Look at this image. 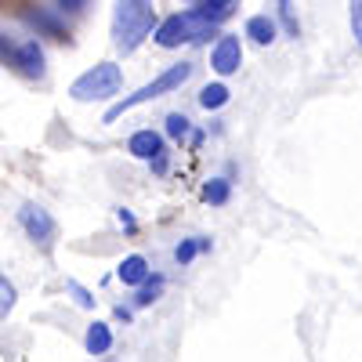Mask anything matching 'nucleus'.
<instances>
[{
    "label": "nucleus",
    "mask_w": 362,
    "mask_h": 362,
    "mask_svg": "<svg viewBox=\"0 0 362 362\" xmlns=\"http://www.w3.org/2000/svg\"><path fill=\"white\" fill-rule=\"evenodd\" d=\"M156 25V4L153 0H116L112 8V44L131 54Z\"/></svg>",
    "instance_id": "1"
},
{
    "label": "nucleus",
    "mask_w": 362,
    "mask_h": 362,
    "mask_svg": "<svg viewBox=\"0 0 362 362\" xmlns=\"http://www.w3.org/2000/svg\"><path fill=\"white\" fill-rule=\"evenodd\" d=\"M192 76V66L189 62H177V66H167L153 83H145L138 95H131V98H124V102H116L109 112H105V124H116L119 116H124L127 109H134V105H141V102H153V98H160V95H167V90H177L181 83H185Z\"/></svg>",
    "instance_id": "2"
},
{
    "label": "nucleus",
    "mask_w": 362,
    "mask_h": 362,
    "mask_svg": "<svg viewBox=\"0 0 362 362\" xmlns=\"http://www.w3.org/2000/svg\"><path fill=\"white\" fill-rule=\"evenodd\" d=\"M119 83H124V73H119L116 62H98L95 69H87L83 76H76V83L69 87V95L76 102H105L112 98Z\"/></svg>",
    "instance_id": "3"
},
{
    "label": "nucleus",
    "mask_w": 362,
    "mask_h": 362,
    "mask_svg": "<svg viewBox=\"0 0 362 362\" xmlns=\"http://www.w3.org/2000/svg\"><path fill=\"white\" fill-rule=\"evenodd\" d=\"M210 33H214V22H206L199 11H177L156 29V44L160 47H181V44L203 40Z\"/></svg>",
    "instance_id": "4"
},
{
    "label": "nucleus",
    "mask_w": 362,
    "mask_h": 362,
    "mask_svg": "<svg viewBox=\"0 0 362 362\" xmlns=\"http://www.w3.org/2000/svg\"><path fill=\"white\" fill-rule=\"evenodd\" d=\"M8 58H11V66H18L25 76H44V51H40L37 40H22V44H15Z\"/></svg>",
    "instance_id": "5"
},
{
    "label": "nucleus",
    "mask_w": 362,
    "mask_h": 362,
    "mask_svg": "<svg viewBox=\"0 0 362 362\" xmlns=\"http://www.w3.org/2000/svg\"><path fill=\"white\" fill-rule=\"evenodd\" d=\"M22 228L29 232V239H37V243H51V235H54V221H51V214L47 210H40V206H22Z\"/></svg>",
    "instance_id": "6"
},
{
    "label": "nucleus",
    "mask_w": 362,
    "mask_h": 362,
    "mask_svg": "<svg viewBox=\"0 0 362 362\" xmlns=\"http://www.w3.org/2000/svg\"><path fill=\"white\" fill-rule=\"evenodd\" d=\"M239 62H243V47H239V40L235 37H221L214 54H210V66H214L221 76H228V73L239 69Z\"/></svg>",
    "instance_id": "7"
},
{
    "label": "nucleus",
    "mask_w": 362,
    "mask_h": 362,
    "mask_svg": "<svg viewBox=\"0 0 362 362\" xmlns=\"http://www.w3.org/2000/svg\"><path fill=\"white\" fill-rule=\"evenodd\" d=\"M116 276H119V283H127V286H138V283H145L148 279V264H145V257H124L119 261V268H116Z\"/></svg>",
    "instance_id": "8"
},
{
    "label": "nucleus",
    "mask_w": 362,
    "mask_h": 362,
    "mask_svg": "<svg viewBox=\"0 0 362 362\" xmlns=\"http://www.w3.org/2000/svg\"><path fill=\"white\" fill-rule=\"evenodd\" d=\"M160 134L156 131H138V134H131V153L134 156H141V160H153V156H160Z\"/></svg>",
    "instance_id": "9"
},
{
    "label": "nucleus",
    "mask_w": 362,
    "mask_h": 362,
    "mask_svg": "<svg viewBox=\"0 0 362 362\" xmlns=\"http://www.w3.org/2000/svg\"><path fill=\"white\" fill-rule=\"evenodd\" d=\"M247 37L254 44H272V40H276V22H272L268 15H254L247 22Z\"/></svg>",
    "instance_id": "10"
},
{
    "label": "nucleus",
    "mask_w": 362,
    "mask_h": 362,
    "mask_svg": "<svg viewBox=\"0 0 362 362\" xmlns=\"http://www.w3.org/2000/svg\"><path fill=\"white\" fill-rule=\"evenodd\" d=\"M112 348V334H109V326L105 322H95L87 329V351L90 355H105Z\"/></svg>",
    "instance_id": "11"
},
{
    "label": "nucleus",
    "mask_w": 362,
    "mask_h": 362,
    "mask_svg": "<svg viewBox=\"0 0 362 362\" xmlns=\"http://www.w3.org/2000/svg\"><path fill=\"white\" fill-rule=\"evenodd\" d=\"M232 8H235V0H199V8H196V11H199L206 22H214V25H218L221 18L232 15Z\"/></svg>",
    "instance_id": "12"
},
{
    "label": "nucleus",
    "mask_w": 362,
    "mask_h": 362,
    "mask_svg": "<svg viewBox=\"0 0 362 362\" xmlns=\"http://www.w3.org/2000/svg\"><path fill=\"white\" fill-rule=\"evenodd\" d=\"M228 102V87L225 83H206L203 90H199V105L203 109H221Z\"/></svg>",
    "instance_id": "13"
},
{
    "label": "nucleus",
    "mask_w": 362,
    "mask_h": 362,
    "mask_svg": "<svg viewBox=\"0 0 362 362\" xmlns=\"http://www.w3.org/2000/svg\"><path fill=\"white\" fill-rule=\"evenodd\" d=\"M203 199L206 203H225L228 199V181H210V185L203 189Z\"/></svg>",
    "instance_id": "14"
},
{
    "label": "nucleus",
    "mask_w": 362,
    "mask_h": 362,
    "mask_svg": "<svg viewBox=\"0 0 362 362\" xmlns=\"http://www.w3.org/2000/svg\"><path fill=\"white\" fill-rule=\"evenodd\" d=\"M11 308H15V286L8 279H0V319H4Z\"/></svg>",
    "instance_id": "15"
},
{
    "label": "nucleus",
    "mask_w": 362,
    "mask_h": 362,
    "mask_svg": "<svg viewBox=\"0 0 362 362\" xmlns=\"http://www.w3.org/2000/svg\"><path fill=\"white\" fill-rule=\"evenodd\" d=\"M351 37L362 47V0H351Z\"/></svg>",
    "instance_id": "16"
},
{
    "label": "nucleus",
    "mask_w": 362,
    "mask_h": 362,
    "mask_svg": "<svg viewBox=\"0 0 362 362\" xmlns=\"http://www.w3.org/2000/svg\"><path fill=\"white\" fill-rule=\"evenodd\" d=\"M206 247H210V243H192V239H189V243H181V247L174 250V257H177L181 264H185V261H192V257H196V250H206Z\"/></svg>",
    "instance_id": "17"
},
{
    "label": "nucleus",
    "mask_w": 362,
    "mask_h": 362,
    "mask_svg": "<svg viewBox=\"0 0 362 362\" xmlns=\"http://www.w3.org/2000/svg\"><path fill=\"white\" fill-rule=\"evenodd\" d=\"M167 131H170L174 138H181V134H189V119L181 116V112H174V116L167 119Z\"/></svg>",
    "instance_id": "18"
},
{
    "label": "nucleus",
    "mask_w": 362,
    "mask_h": 362,
    "mask_svg": "<svg viewBox=\"0 0 362 362\" xmlns=\"http://www.w3.org/2000/svg\"><path fill=\"white\" fill-rule=\"evenodd\" d=\"M163 290V279H153V283H145V290L138 293V305H148V300H156V293Z\"/></svg>",
    "instance_id": "19"
},
{
    "label": "nucleus",
    "mask_w": 362,
    "mask_h": 362,
    "mask_svg": "<svg viewBox=\"0 0 362 362\" xmlns=\"http://www.w3.org/2000/svg\"><path fill=\"white\" fill-rule=\"evenodd\" d=\"M69 293L76 297V305H80V308H90V305H95V300H90V297H87V290H83L80 283H69Z\"/></svg>",
    "instance_id": "20"
},
{
    "label": "nucleus",
    "mask_w": 362,
    "mask_h": 362,
    "mask_svg": "<svg viewBox=\"0 0 362 362\" xmlns=\"http://www.w3.org/2000/svg\"><path fill=\"white\" fill-rule=\"evenodd\" d=\"M279 8H283V22H286V29H290V33L297 37V22H293V15H290V0H283Z\"/></svg>",
    "instance_id": "21"
},
{
    "label": "nucleus",
    "mask_w": 362,
    "mask_h": 362,
    "mask_svg": "<svg viewBox=\"0 0 362 362\" xmlns=\"http://www.w3.org/2000/svg\"><path fill=\"white\" fill-rule=\"evenodd\" d=\"M62 8L66 11H76V8H83V0H62Z\"/></svg>",
    "instance_id": "22"
}]
</instances>
